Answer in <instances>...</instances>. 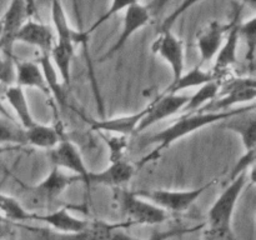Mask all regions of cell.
<instances>
[{
  "label": "cell",
  "instance_id": "obj_14",
  "mask_svg": "<svg viewBox=\"0 0 256 240\" xmlns=\"http://www.w3.org/2000/svg\"><path fill=\"white\" fill-rule=\"evenodd\" d=\"M16 42L36 46L42 54L49 55L55 45V34L49 25L34 19H28L18 32Z\"/></svg>",
  "mask_w": 256,
  "mask_h": 240
},
{
  "label": "cell",
  "instance_id": "obj_29",
  "mask_svg": "<svg viewBox=\"0 0 256 240\" xmlns=\"http://www.w3.org/2000/svg\"><path fill=\"white\" fill-rule=\"evenodd\" d=\"M239 36L244 39L246 42L248 52L245 54V62H246L249 69L254 70L255 68V48H256V16L250 18L246 22L239 25Z\"/></svg>",
  "mask_w": 256,
  "mask_h": 240
},
{
  "label": "cell",
  "instance_id": "obj_10",
  "mask_svg": "<svg viewBox=\"0 0 256 240\" xmlns=\"http://www.w3.org/2000/svg\"><path fill=\"white\" fill-rule=\"evenodd\" d=\"M50 159H52V166H56L59 169L70 170L74 172L80 180L88 184V170L82 154L76 145L68 139H62L59 144L50 150Z\"/></svg>",
  "mask_w": 256,
  "mask_h": 240
},
{
  "label": "cell",
  "instance_id": "obj_12",
  "mask_svg": "<svg viewBox=\"0 0 256 240\" xmlns=\"http://www.w3.org/2000/svg\"><path fill=\"white\" fill-rule=\"evenodd\" d=\"M125 224L110 225L102 222L88 224L84 230L75 234H56L52 240H138L122 232Z\"/></svg>",
  "mask_w": 256,
  "mask_h": 240
},
{
  "label": "cell",
  "instance_id": "obj_36",
  "mask_svg": "<svg viewBox=\"0 0 256 240\" xmlns=\"http://www.w3.org/2000/svg\"><path fill=\"white\" fill-rule=\"evenodd\" d=\"M0 116L6 118V119H12V116L9 114V112H8V110L5 109V106H4V105H2V102H0Z\"/></svg>",
  "mask_w": 256,
  "mask_h": 240
},
{
  "label": "cell",
  "instance_id": "obj_23",
  "mask_svg": "<svg viewBox=\"0 0 256 240\" xmlns=\"http://www.w3.org/2000/svg\"><path fill=\"white\" fill-rule=\"evenodd\" d=\"M60 140L62 135L55 126H48L35 122L32 128L25 130V144L39 149H54Z\"/></svg>",
  "mask_w": 256,
  "mask_h": 240
},
{
  "label": "cell",
  "instance_id": "obj_32",
  "mask_svg": "<svg viewBox=\"0 0 256 240\" xmlns=\"http://www.w3.org/2000/svg\"><path fill=\"white\" fill-rule=\"evenodd\" d=\"M0 84L6 86L15 85V60L0 52Z\"/></svg>",
  "mask_w": 256,
  "mask_h": 240
},
{
  "label": "cell",
  "instance_id": "obj_24",
  "mask_svg": "<svg viewBox=\"0 0 256 240\" xmlns=\"http://www.w3.org/2000/svg\"><path fill=\"white\" fill-rule=\"evenodd\" d=\"M214 80L215 78L212 72L204 70L202 66L196 64L192 70L182 72V76L175 80V82H172L164 92L165 94H178L182 90L192 89V88H200L202 85L208 84V82H214Z\"/></svg>",
  "mask_w": 256,
  "mask_h": 240
},
{
  "label": "cell",
  "instance_id": "obj_31",
  "mask_svg": "<svg viewBox=\"0 0 256 240\" xmlns=\"http://www.w3.org/2000/svg\"><path fill=\"white\" fill-rule=\"evenodd\" d=\"M102 138L106 142L110 150V162H119V160H124V155L128 149V136H122V135H105L102 134Z\"/></svg>",
  "mask_w": 256,
  "mask_h": 240
},
{
  "label": "cell",
  "instance_id": "obj_33",
  "mask_svg": "<svg viewBox=\"0 0 256 240\" xmlns=\"http://www.w3.org/2000/svg\"><path fill=\"white\" fill-rule=\"evenodd\" d=\"M252 166H255V150L245 152L244 155L240 158L239 162H236V165L232 168V174H230V182L239 176V175L244 174V172H249V170Z\"/></svg>",
  "mask_w": 256,
  "mask_h": 240
},
{
  "label": "cell",
  "instance_id": "obj_21",
  "mask_svg": "<svg viewBox=\"0 0 256 240\" xmlns=\"http://www.w3.org/2000/svg\"><path fill=\"white\" fill-rule=\"evenodd\" d=\"M79 180L80 178H78L76 175H66L62 169L52 166L49 174L35 186V190L44 198L55 199L62 195L64 190H66V188L70 186L72 182H79Z\"/></svg>",
  "mask_w": 256,
  "mask_h": 240
},
{
  "label": "cell",
  "instance_id": "obj_5",
  "mask_svg": "<svg viewBox=\"0 0 256 240\" xmlns=\"http://www.w3.org/2000/svg\"><path fill=\"white\" fill-rule=\"evenodd\" d=\"M215 180L192 190H164V189H154V190H140L135 192V195L152 202L154 205L159 206L162 210H169L174 212H182L189 209L195 202L200 198V195L209 189Z\"/></svg>",
  "mask_w": 256,
  "mask_h": 240
},
{
  "label": "cell",
  "instance_id": "obj_38",
  "mask_svg": "<svg viewBox=\"0 0 256 240\" xmlns=\"http://www.w3.org/2000/svg\"><path fill=\"white\" fill-rule=\"evenodd\" d=\"M5 150H8V148H5V146H0V154H2V152H4Z\"/></svg>",
  "mask_w": 256,
  "mask_h": 240
},
{
  "label": "cell",
  "instance_id": "obj_4",
  "mask_svg": "<svg viewBox=\"0 0 256 240\" xmlns=\"http://www.w3.org/2000/svg\"><path fill=\"white\" fill-rule=\"evenodd\" d=\"M116 200L119 202L122 212L126 216L125 225H156L162 224L168 219L165 210L152 202L135 195V192L119 189L116 192Z\"/></svg>",
  "mask_w": 256,
  "mask_h": 240
},
{
  "label": "cell",
  "instance_id": "obj_37",
  "mask_svg": "<svg viewBox=\"0 0 256 240\" xmlns=\"http://www.w3.org/2000/svg\"><path fill=\"white\" fill-rule=\"evenodd\" d=\"M4 222H8V220H5L4 218H2V215H0V224H4Z\"/></svg>",
  "mask_w": 256,
  "mask_h": 240
},
{
  "label": "cell",
  "instance_id": "obj_1",
  "mask_svg": "<svg viewBox=\"0 0 256 240\" xmlns=\"http://www.w3.org/2000/svg\"><path fill=\"white\" fill-rule=\"evenodd\" d=\"M254 106L255 104L252 102L246 108L232 109L226 112H194V114H182L178 118V120H175L172 125L162 129V132L152 135L148 139V142H145V145L158 144V146L149 155L142 158V162H139V166L146 164L150 160L159 158V155L165 149H168L170 145H172L175 142L182 139V138L186 136V135L192 134L194 132H198V130L202 129V128L208 126V125L214 124V122H225V120L230 119L234 115L246 112V110L252 109Z\"/></svg>",
  "mask_w": 256,
  "mask_h": 240
},
{
  "label": "cell",
  "instance_id": "obj_20",
  "mask_svg": "<svg viewBox=\"0 0 256 240\" xmlns=\"http://www.w3.org/2000/svg\"><path fill=\"white\" fill-rule=\"evenodd\" d=\"M34 219L46 222L49 226L56 230L59 234H75V232L84 230L89 224L88 220L72 216L68 208H60V209L46 215H35Z\"/></svg>",
  "mask_w": 256,
  "mask_h": 240
},
{
  "label": "cell",
  "instance_id": "obj_35",
  "mask_svg": "<svg viewBox=\"0 0 256 240\" xmlns=\"http://www.w3.org/2000/svg\"><path fill=\"white\" fill-rule=\"evenodd\" d=\"M194 229H170V230H166V232H154V234H152L148 240H168L170 239V238L176 236V235L186 234V232H192Z\"/></svg>",
  "mask_w": 256,
  "mask_h": 240
},
{
  "label": "cell",
  "instance_id": "obj_9",
  "mask_svg": "<svg viewBox=\"0 0 256 240\" xmlns=\"http://www.w3.org/2000/svg\"><path fill=\"white\" fill-rule=\"evenodd\" d=\"M240 14L242 8L236 6L234 12V20L230 22V28L225 36L224 42L220 48L219 52L215 56L214 70H212L215 80L225 74L229 69H232L238 62V45H239V25H240Z\"/></svg>",
  "mask_w": 256,
  "mask_h": 240
},
{
  "label": "cell",
  "instance_id": "obj_30",
  "mask_svg": "<svg viewBox=\"0 0 256 240\" xmlns=\"http://www.w3.org/2000/svg\"><path fill=\"white\" fill-rule=\"evenodd\" d=\"M25 144V130L14 119L0 116V145Z\"/></svg>",
  "mask_w": 256,
  "mask_h": 240
},
{
  "label": "cell",
  "instance_id": "obj_8",
  "mask_svg": "<svg viewBox=\"0 0 256 240\" xmlns=\"http://www.w3.org/2000/svg\"><path fill=\"white\" fill-rule=\"evenodd\" d=\"M188 100H189L188 95L162 92L160 96L146 105V112L138 126V132H144L145 129L152 126L156 122L182 112Z\"/></svg>",
  "mask_w": 256,
  "mask_h": 240
},
{
  "label": "cell",
  "instance_id": "obj_28",
  "mask_svg": "<svg viewBox=\"0 0 256 240\" xmlns=\"http://www.w3.org/2000/svg\"><path fill=\"white\" fill-rule=\"evenodd\" d=\"M0 215L8 222H25L34 219L35 214H30L15 198L0 192Z\"/></svg>",
  "mask_w": 256,
  "mask_h": 240
},
{
  "label": "cell",
  "instance_id": "obj_19",
  "mask_svg": "<svg viewBox=\"0 0 256 240\" xmlns=\"http://www.w3.org/2000/svg\"><path fill=\"white\" fill-rule=\"evenodd\" d=\"M15 85L22 89L34 88L40 90L48 98H52L45 82L44 74L38 62H15Z\"/></svg>",
  "mask_w": 256,
  "mask_h": 240
},
{
  "label": "cell",
  "instance_id": "obj_40",
  "mask_svg": "<svg viewBox=\"0 0 256 240\" xmlns=\"http://www.w3.org/2000/svg\"><path fill=\"white\" fill-rule=\"evenodd\" d=\"M192 240H202V239H192Z\"/></svg>",
  "mask_w": 256,
  "mask_h": 240
},
{
  "label": "cell",
  "instance_id": "obj_11",
  "mask_svg": "<svg viewBox=\"0 0 256 240\" xmlns=\"http://www.w3.org/2000/svg\"><path fill=\"white\" fill-rule=\"evenodd\" d=\"M230 24H222L219 22H212L205 29L199 32L196 38V45L200 54V66L215 59L219 52L225 36L228 34Z\"/></svg>",
  "mask_w": 256,
  "mask_h": 240
},
{
  "label": "cell",
  "instance_id": "obj_26",
  "mask_svg": "<svg viewBox=\"0 0 256 240\" xmlns=\"http://www.w3.org/2000/svg\"><path fill=\"white\" fill-rule=\"evenodd\" d=\"M220 84L222 82L219 80H214L208 84L202 85V86L198 88L196 92L189 96V100L182 108V114H194V112H199L205 105L209 104L210 102L215 99L219 94Z\"/></svg>",
  "mask_w": 256,
  "mask_h": 240
},
{
  "label": "cell",
  "instance_id": "obj_6",
  "mask_svg": "<svg viewBox=\"0 0 256 240\" xmlns=\"http://www.w3.org/2000/svg\"><path fill=\"white\" fill-rule=\"evenodd\" d=\"M36 12L34 2H25L20 0L12 2L2 18V32L0 35V52L12 56V48L16 42V35L28 19H32Z\"/></svg>",
  "mask_w": 256,
  "mask_h": 240
},
{
  "label": "cell",
  "instance_id": "obj_25",
  "mask_svg": "<svg viewBox=\"0 0 256 240\" xmlns=\"http://www.w3.org/2000/svg\"><path fill=\"white\" fill-rule=\"evenodd\" d=\"M38 64L42 68L45 82H46V86L48 89H49L52 98H54L55 102H56L58 104L64 106L65 100H66V92H65L64 85H62L59 74H58L56 69H55L54 65H52V60H50L49 55H40L39 62H38Z\"/></svg>",
  "mask_w": 256,
  "mask_h": 240
},
{
  "label": "cell",
  "instance_id": "obj_34",
  "mask_svg": "<svg viewBox=\"0 0 256 240\" xmlns=\"http://www.w3.org/2000/svg\"><path fill=\"white\" fill-rule=\"evenodd\" d=\"M130 4V2H112V4H110V6H109V9L106 10V12H105L104 15H102V16L99 18V19L96 20V22H94V24L92 25V26H90V29L88 30V32H85V34L88 35V36H89L90 34H92V32H94L95 29H96V28H99L100 25L102 24H104L105 22H106V20H109L110 18L112 16H114L115 14H118V12H124L125 9H126L128 8V5Z\"/></svg>",
  "mask_w": 256,
  "mask_h": 240
},
{
  "label": "cell",
  "instance_id": "obj_22",
  "mask_svg": "<svg viewBox=\"0 0 256 240\" xmlns=\"http://www.w3.org/2000/svg\"><path fill=\"white\" fill-rule=\"evenodd\" d=\"M4 98L12 109L14 110L18 120L20 122V126L24 130L29 129L35 124V120L32 119V115L30 112L29 104H28L26 95H25L24 89L19 88L18 85H12L6 86L4 90Z\"/></svg>",
  "mask_w": 256,
  "mask_h": 240
},
{
  "label": "cell",
  "instance_id": "obj_39",
  "mask_svg": "<svg viewBox=\"0 0 256 240\" xmlns=\"http://www.w3.org/2000/svg\"><path fill=\"white\" fill-rule=\"evenodd\" d=\"M2 19H0V35H2Z\"/></svg>",
  "mask_w": 256,
  "mask_h": 240
},
{
  "label": "cell",
  "instance_id": "obj_3",
  "mask_svg": "<svg viewBox=\"0 0 256 240\" xmlns=\"http://www.w3.org/2000/svg\"><path fill=\"white\" fill-rule=\"evenodd\" d=\"M249 180V172L239 175L222 190L208 212V224L215 235L225 236L230 232L232 215L240 195Z\"/></svg>",
  "mask_w": 256,
  "mask_h": 240
},
{
  "label": "cell",
  "instance_id": "obj_17",
  "mask_svg": "<svg viewBox=\"0 0 256 240\" xmlns=\"http://www.w3.org/2000/svg\"><path fill=\"white\" fill-rule=\"evenodd\" d=\"M256 96V85L239 88L225 94L218 95L212 102L205 105L199 112H226L242 102H254Z\"/></svg>",
  "mask_w": 256,
  "mask_h": 240
},
{
  "label": "cell",
  "instance_id": "obj_2",
  "mask_svg": "<svg viewBox=\"0 0 256 240\" xmlns=\"http://www.w3.org/2000/svg\"><path fill=\"white\" fill-rule=\"evenodd\" d=\"M196 4V2H182L179 9L172 12L164 22L160 28L159 32L155 36L152 44V52L162 56L169 64L172 72V82L179 79L185 70V52L184 42L176 35L172 32V26L180 14L189 9L190 6Z\"/></svg>",
  "mask_w": 256,
  "mask_h": 240
},
{
  "label": "cell",
  "instance_id": "obj_18",
  "mask_svg": "<svg viewBox=\"0 0 256 240\" xmlns=\"http://www.w3.org/2000/svg\"><path fill=\"white\" fill-rule=\"evenodd\" d=\"M50 12H52V26H54L52 32L55 34V44L69 50V52H75V45H76L75 36H76V32L70 28L62 2H52Z\"/></svg>",
  "mask_w": 256,
  "mask_h": 240
},
{
  "label": "cell",
  "instance_id": "obj_15",
  "mask_svg": "<svg viewBox=\"0 0 256 240\" xmlns=\"http://www.w3.org/2000/svg\"><path fill=\"white\" fill-rule=\"evenodd\" d=\"M145 112H146V108L132 115H124V116H116L112 119L90 120V126L92 130L104 132V134L106 132V134L122 135V136L129 138L130 135L138 132V126L144 118Z\"/></svg>",
  "mask_w": 256,
  "mask_h": 240
},
{
  "label": "cell",
  "instance_id": "obj_13",
  "mask_svg": "<svg viewBox=\"0 0 256 240\" xmlns=\"http://www.w3.org/2000/svg\"><path fill=\"white\" fill-rule=\"evenodd\" d=\"M135 172H136V168L125 159L110 162L109 166L102 172H89L86 185L88 186L92 184L106 185V186L120 189L132 179Z\"/></svg>",
  "mask_w": 256,
  "mask_h": 240
},
{
  "label": "cell",
  "instance_id": "obj_16",
  "mask_svg": "<svg viewBox=\"0 0 256 240\" xmlns=\"http://www.w3.org/2000/svg\"><path fill=\"white\" fill-rule=\"evenodd\" d=\"M222 128L239 134L244 145L245 152L255 150L256 148V115L255 106L244 112L234 115L230 119L225 120Z\"/></svg>",
  "mask_w": 256,
  "mask_h": 240
},
{
  "label": "cell",
  "instance_id": "obj_7",
  "mask_svg": "<svg viewBox=\"0 0 256 240\" xmlns=\"http://www.w3.org/2000/svg\"><path fill=\"white\" fill-rule=\"evenodd\" d=\"M150 19H152V12H150L148 5L142 4V2H130L126 9L124 10V22H122V28L119 38L112 45V48L102 55L100 62H105L114 54H116L118 52H120V49L126 44L128 40L135 32H139L142 28L146 26L149 24Z\"/></svg>",
  "mask_w": 256,
  "mask_h": 240
},
{
  "label": "cell",
  "instance_id": "obj_27",
  "mask_svg": "<svg viewBox=\"0 0 256 240\" xmlns=\"http://www.w3.org/2000/svg\"><path fill=\"white\" fill-rule=\"evenodd\" d=\"M75 56V52H69L64 48L55 44L52 52H49V58L52 60V65L56 69L59 74L60 80L62 85L70 84V78H72V60Z\"/></svg>",
  "mask_w": 256,
  "mask_h": 240
}]
</instances>
